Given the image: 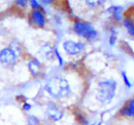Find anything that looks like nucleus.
Listing matches in <instances>:
<instances>
[{"label":"nucleus","mask_w":134,"mask_h":125,"mask_svg":"<svg viewBox=\"0 0 134 125\" xmlns=\"http://www.w3.org/2000/svg\"><path fill=\"white\" fill-rule=\"evenodd\" d=\"M44 89L52 97L56 99H63L71 93L70 84L67 79L61 76H54L46 83Z\"/></svg>","instance_id":"1"},{"label":"nucleus","mask_w":134,"mask_h":125,"mask_svg":"<svg viewBox=\"0 0 134 125\" xmlns=\"http://www.w3.org/2000/svg\"><path fill=\"white\" fill-rule=\"evenodd\" d=\"M117 88L118 83L114 79H106L99 81L97 84L96 99L103 105H107L111 103V101L116 96Z\"/></svg>","instance_id":"2"},{"label":"nucleus","mask_w":134,"mask_h":125,"mask_svg":"<svg viewBox=\"0 0 134 125\" xmlns=\"http://www.w3.org/2000/svg\"><path fill=\"white\" fill-rule=\"evenodd\" d=\"M73 31L79 36L83 37L87 40H94L98 36V32L96 29L88 22L75 21L73 24Z\"/></svg>","instance_id":"3"},{"label":"nucleus","mask_w":134,"mask_h":125,"mask_svg":"<svg viewBox=\"0 0 134 125\" xmlns=\"http://www.w3.org/2000/svg\"><path fill=\"white\" fill-rule=\"evenodd\" d=\"M63 49L70 55H79L84 51L85 44L81 41L65 40L63 42Z\"/></svg>","instance_id":"4"},{"label":"nucleus","mask_w":134,"mask_h":125,"mask_svg":"<svg viewBox=\"0 0 134 125\" xmlns=\"http://www.w3.org/2000/svg\"><path fill=\"white\" fill-rule=\"evenodd\" d=\"M18 55L16 52L9 48L5 47L0 50V63L5 65V66H14L17 63Z\"/></svg>","instance_id":"5"},{"label":"nucleus","mask_w":134,"mask_h":125,"mask_svg":"<svg viewBox=\"0 0 134 125\" xmlns=\"http://www.w3.org/2000/svg\"><path fill=\"white\" fill-rule=\"evenodd\" d=\"M47 115L52 121L54 122H58L60 121L63 116H64V112L62 111L61 108H59L55 103L50 102L47 105Z\"/></svg>","instance_id":"6"},{"label":"nucleus","mask_w":134,"mask_h":125,"mask_svg":"<svg viewBox=\"0 0 134 125\" xmlns=\"http://www.w3.org/2000/svg\"><path fill=\"white\" fill-rule=\"evenodd\" d=\"M30 18H31V22L34 23L37 27H39V28L46 27L47 20H46V16H44V14L42 10H40V9L32 10L30 14Z\"/></svg>","instance_id":"7"},{"label":"nucleus","mask_w":134,"mask_h":125,"mask_svg":"<svg viewBox=\"0 0 134 125\" xmlns=\"http://www.w3.org/2000/svg\"><path fill=\"white\" fill-rule=\"evenodd\" d=\"M28 69L33 77H38L42 73V65L38 59L33 58L28 62Z\"/></svg>","instance_id":"8"},{"label":"nucleus","mask_w":134,"mask_h":125,"mask_svg":"<svg viewBox=\"0 0 134 125\" xmlns=\"http://www.w3.org/2000/svg\"><path fill=\"white\" fill-rule=\"evenodd\" d=\"M123 11H124V8L123 6H120V5H111L109 6L107 9H106V12L111 16L115 22H122L123 20Z\"/></svg>","instance_id":"9"},{"label":"nucleus","mask_w":134,"mask_h":125,"mask_svg":"<svg viewBox=\"0 0 134 125\" xmlns=\"http://www.w3.org/2000/svg\"><path fill=\"white\" fill-rule=\"evenodd\" d=\"M39 52L46 60H51L53 58V55H54V48L52 47L50 43H47V44H44L43 46L41 47Z\"/></svg>","instance_id":"10"},{"label":"nucleus","mask_w":134,"mask_h":125,"mask_svg":"<svg viewBox=\"0 0 134 125\" xmlns=\"http://www.w3.org/2000/svg\"><path fill=\"white\" fill-rule=\"evenodd\" d=\"M125 105L127 107V116L126 117L134 118V97L130 98Z\"/></svg>","instance_id":"11"},{"label":"nucleus","mask_w":134,"mask_h":125,"mask_svg":"<svg viewBox=\"0 0 134 125\" xmlns=\"http://www.w3.org/2000/svg\"><path fill=\"white\" fill-rule=\"evenodd\" d=\"M117 36H118V33L116 28L111 27L110 28V36H109V45L110 46H114L117 42Z\"/></svg>","instance_id":"12"},{"label":"nucleus","mask_w":134,"mask_h":125,"mask_svg":"<svg viewBox=\"0 0 134 125\" xmlns=\"http://www.w3.org/2000/svg\"><path fill=\"white\" fill-rule=\"evenodd\" d=\"M28 125H39L40 124V119L34 115H30L27 119Z\"/></svg>","instance_id":"13"},{"label":"nucleus","mask_w":134,"mask_h":125,"mask_svg":"<svg viewBox=\"0 0 134 125\" xmlns=\"http://www.w3.org/2000/svg\"><path fill=\"white\" fill-rule=\"evenodd\" d=\"M9 48H12L15 52H16V54H17L18 57L20 55V54H22V49H21V45L18 43V42H12L10 43V46Z\"/></svg>","instance_id":"14"},{"label":"nucleus","mask_w":134,"mask_h":125,"mask_svg":"<svg viewBox=\"0 0 134 125\" xmlns=\"http://www.w3.org/2000/svg\"><path fill=\"white\" fill-rule=\"evenodd\" d=\"M122 77H123V81H124V84L126 85V87H127V88H131V87H132L131 81L129 80L128 75H127V73H126L125 71H123V72H122Z\"/></svg>","instance_id":"15"},{"label":"nucleus","mask_w":134,"mask_h":125,"mask_svg":"<svg viewBox=\"0 0 134 125\" xmlns=\"http://www.w3.org/2000/svg\"><path fill=\"white\" fill-rule=\"evenodd\" d=\"M76 119H77L79 123H80L81 125H88L89 124V122H88L87 118L85 117L82 113H77V114H76Z\"/></svg>","instance_id":"16"},{"label":"nucleus","mask_w":134,"mask_h":125,"mask_svg":"<svg viewBox=\"0 0 134 125\" xmlns=\"http://www.w3.org/2000/svg\"><path fill=\"white\" fill-rule=\"evenodd\" d=\"M54 54H55V57L57 58V60H58V62H59V65H60V66H63V65H64V60H63L62 55L60 54L59 49H58L57 47H54Z\"/></svg>","instance_id":"17"},{"label":"nucleus","mask_w":134,"mask_h":125,"mask_svg":"<svg viewBox=\"0 0 134 125\" xmlns=\"http://www.w3.org/2000/svg\"><path fill=\"white\" fill-rule=\"evenodd\" d=\"M29 3H30V5H31V7L33 8V10H35V9H40V4H39L38 1H36V0H31Z\"/></svg>","instance_id":"18"},{"label":"nucleus","mask_w":134,"mask_h":125,"mask_svg":"<svg viewBox=\"0 0 134 125\" xmlns=\"http://www.w3.org/2000/svg\"><path fill=\"white\" fill-rule=\"evenodd\" d=\"M22 108H23V111H26V112H27V111L31 110L32 106H31V104H29V103H27V102H26V103H24V104H23V107H22Z\"/></svg>","instance_id":"19"},{"label":"nucleus","mask_w":134,"mask_h":125,"mask_svg":"<svg viewBox=\"0 0 134 125\" xmlns=\"http://www.w3.org/2000/svg\"><path fill=\"white\" fill-rule=\"evenodd\" d=\"M27 3H28V2H27L26 0H17V1H16V4H17L18 6H22V7L26 6Z\"/></svg>","instance_id":"20"},{"label":"nucleus","mask_w":134,"mask_h":125,"mask_svg":"<svg viewBox=\"0 0 134 125\" xmlns=\"http://www.w3.org/2000/svg\"><path fill=\"white\" fill-rule=\"evenodd\" d=\"M126 29H127L128 34H129L130 36L134 37V25H132V26H129V27H128V28H126Z\"/></svg>","instance_id":"21"},{"label":"nucleus","mask_w":134,"mask_h":125,"mask_svg":"<svg viewBox=\"0 0 134 125\" xmlns=\"http://www.w3.org/2000/svg\"><path fill=\"white\" fill-rule=\"evenodd\" d=\"M86 4H87L88 6H90V7H95V6H97L96 1H89V0H87V1H86Z\"/></svg>","instance_id":"22"},{"label":"nucleus","mask_w":134,"mask_h":125,"mask_svg":"<svg viewBox=\"0 0 134 125\" xmlns=\"http://www.w3.org/2000/svg\"><path fill=\"white\" fill-rule=\"evenodd\" d=\"M17 99L18 101H22V103H23V104L27 102V97H26V96H24V95H22V94H21V95H18Z\"/></svg>","instance_id":"23"},{"label":"nucleus","mask_w":134,"mask_h":125,"mask_svg":"<svg viewBox=\"0 0 134 125\" xmlns=\"http://www.w3.org/2000/svg\"><path fill=\"white\" fill-rule=\"evenodd\" d=\"M53 2H54L53 0H43V1H41V3H44V4H51Z\"/></svg>","instance_id":"24"},{"label":"nucleus","mask_w":134,"mask_h":125,"mask_svg":"<svg viewBox=\"0 0 134 125\" xmlns=\"http://www.w3.org/2000/svg\"><path fill=\"white\" fill-rule=\"evenodd\" d=\"M96 125H101V122H99V123H98V124H96Z\"/></svg>","instance_id":"25"},{"label":"nucleus","mask_w":134,"mask_h":125,"mask_svg":"<svg viewBox=\"0 0 134 125\" xmlns=\"http://www.w3.org/2000/svg\"><path fill=\"white\" fill-rule=\"evenodd\" d=\"M91 125H95V124H91Z\"/></svg>","instance_id":"26"}]
</instances>
